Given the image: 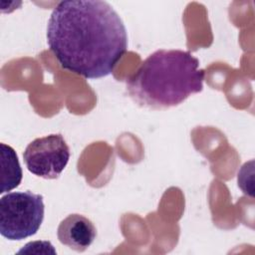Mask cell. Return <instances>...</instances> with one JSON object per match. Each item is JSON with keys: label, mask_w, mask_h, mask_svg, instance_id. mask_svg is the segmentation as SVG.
<instances>
[{"label": "cell", "mask_w": 255, "mask_h": 255, "mask_svg": "<svg viewBox=\"0 0 255 255\" xmlns=\"http://www.w3.org/2000/svg\"><path fill=\"white\" fill-rule=\"evenodd\" d=\"M18 253H36V254H56V250L49 241H33L27 243Z\"/></svg>", "instance_id": "obj_7"}, {"label": "cell", "mask_w": 255, "mask_h": 255, "mask_svg": "<svg viewBox=\"0 0 255 255\" xmlns=\"http://www.w3.org/2000/svg\"><path fill=\"white\" fill-rule=\"evenodd\" d=\"M204 71L199 61L182 50H157L127 81L129 96L138 105L168 109L203 89Z\"/></svg>", "instance_id": "obj_2"}, {"label": "cell", "mask_w": 255, "mask_h": 255, "mask_svg": "<svg viewBox=\"0 0 255 255\" xmlns=\"http://www.w3.org/2000/svg\"><path fill=\"white\" fill-rule=\"evenodd\" d=\"M43 196L30 190L8 192L0 199V232L8 240L33 236L44 219Z\"/></svg>", "instance_id": "obj_3"}, {"label": "cell", "mask_w": 255, "mask_h": 255, "mask_svg": "<svg viewBox=\"0 0 255 255\" xmlns=\"http://www.w3.org/2000/svg\"><path fill=\"white\" fill-rule=\"evenodd\" d=\"M23 157L30 172L46 179H55L69 162L70 148L62 134L54 133L31 141Z\"/></svg>", "instance_id": "obj_4"}, {"label": "cell", "mask_w": 255, "mask_h": 255, "mask_svg": "<svg viewBox=\"0 0 255 255\" xmlns=\"http://www.w3.org/2000/svg\"><path fill=\"white\" fill-rule=\"evenodd\" d=\"M57 235L62 244L77 252H83L96 239L97 229L84 215L70 214L59 224Z\"/></svg>", "instance_id": "obj_5"}, {"label": "cell", "mask_w": 255, "mask_h": 255, "mask_svg": "<svg viewBox=\"0 0 255 255\" xmlns=\"http://www.w3.org/2000/svg\"><path fill=\"white\" fill-rule=\"evenodd\" d=\"M47 42L59 64L86 79L112 74L128 49L125 24L101 0L62 1L47 27Z\"/></svg>", "instance_id": "obj_1"}, {"label": "cell", "mask_w": 255, "mask_h": 255, "mask_svg": "<svg viewBox=\"0 0 255 255\" xmlns=\"http://www.w3.org/2000/svg\"><path fill=\"white\" fill-rule=\"evenodd\" d=\"M1 188L0 193L11 191L19 186L23 173L16 151L10 145L0 144Z\"/></svg>", "instance_id": "obj_6"}]
</instances>
